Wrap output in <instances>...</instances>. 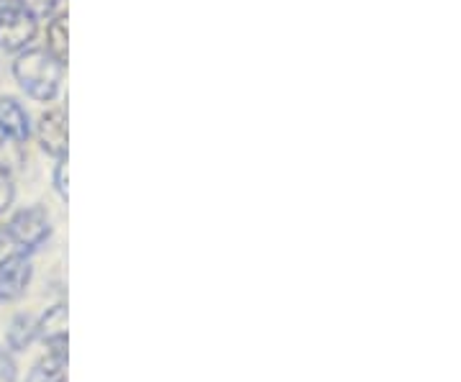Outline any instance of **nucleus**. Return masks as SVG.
I'll list each match as a JSON object with an SVG mask.
<instances>
[{"label": "nucleus", "instance_id": "nucleus-9", "mask_svg": "<svg viewBox=\"0 0 461 382\" xmlns=\"http://www.w3.org/2000/svg\"><path fill=\"white\" fill-rule=\"evenodd\" d=\"M36 341V318L29 316V314H18L11 326H8V333H5V344L11 351H26Z\"/></svg>", "mask_w": 461, "mask_h": 382}, {"label": "nucleus", "instance_id": "nucleus-15", "mask_svg": "<svg viewBox=\"0 0 461 382\" xmlns=\"http://www.w3.org/2000/svg\"><path fill=\"white\" fill-rule=\"evenodd\" d=\"M0 250H3V233H0Z\"/></svg>", "mask_w": 461, "mask_h": 382}, {"label": "nucleus", "instance_id": "nucleus-1", "mask_svg": "<svg viewBox=\"0 0 461 382\" xmlns=\"http://www.w3.org/2000/svg\"><path fill=\"white\" fill-rule=\"evenodd\" d=\"M65 65H59L47 50H23L14 62V77L21 90L33 100L50 103L57 98Z\"/></svg>", "mask_w": 461, "mask_h": 382}, {"label": "nucleus", "instance_id": "nucleus-14", "mask_svg": "<svg viewBox=\"0 0 461 382\" xmlns=\"http://www.w3.org/2000/svg\"><path fill=\"white\" fill-rule=\"evenodd\" d=\"M16 377L18 367L14 354H11V350H3L0 347V382H16Z\"/></svg>", "mask_w": 461, "mask_h": 382}, {"label": "nucleus", "instance_id": "nucleus-13", "mask_svg": "<svg viewBox=\"0 0 461 382\" xmlns=\"http://www.w3.org/2000/svg\"><path fill=\"white\" fill-rule=\"evenodd\" d=\"M69 162H67V154L65 157H59L57 159V165H54V190L59 193V198L67 200L69 198Z\"/></svg>", "mask_w": 461, "mask_h": 382}, {"label": "nucleus", "instance_id": "nucleus-10", "mask_svg": "<svg viewBox=\"0 0 461 382\" xmlns=\"http://www.w3.org/2000/svg\"><path fill=\"white\" fill-rule=\"evenodd\" d=\"M47 51H50L59 65H67V54H69V26H67V14L51 16L50 29H47Z\"/></svg>", "mask_w": 461, "mask_h": 382}, {"label": "nucleus", "instance_id": "nucleus-2", "mask_svg": "<svg viewBox=\"0 0 461 382\" xmlns=\"http://www.w3.org/2000/svg\"><path fill=\"white\" fill-rule=\"evenodd\" d=\"M18 251L32 254L39 247H44L51 236V218L41 205H29L23 211H18L5 223V233H3Z\"/></svg>", "mask_w": 461, "mask_h": 382}, {"label": "nucleus", "instance_id": "nucleus-4", "mask_svg": "<svg viewBox=\"0 0 461 382\" xmlns=\"http://www.w3.org/2000/svg\"><path fill=\"white\" fill-rule=\"evenodd\" d=\"M33 277L32 257L14 251L0 262V303H16L26 296Z\"/></svg>", "mask_w": 461, "mask_h": 382}, {"label": "nucleus", "instance_id": "nucleus-6", "mask_svg": "<svg viewBox=\"0 0 461 382\" xmlns=\"http://www.w3.org/2000/svg\"><path fill=\"white\" fill-rule=\"evenodd\" d=\"M36 339H41L50 351H67V305L57 303L36 321Z\"/></svg>", "mask_w": 461, "mask_h": 382}, {"label": "nucleus", "instance_id": "nucleus-12", "mask_svg": "<svg viewBox=\"0 0 461 382\" xmlns=\"http://www.w3.org/2000/svg\"><path fill=\"white\" fill-rule=\"evenodd\" d=\"M16 198V183L11 175V167L0 165V214H5Z\"/></svg>", "mask_w": 461, "mask_h": 382}, {"label": "nucleus", "instance_id": "nucleus-11", "mask_svg": "<svg viewBox=\"0 0 461 382\" xmlns=\"http://www.w3.org/2000/svg\"><path fill=\"white\" fill-rule=\"evenodd\" d=\"M14 5L23 8L26 14H32V16L39 21V18L54 16V11H57L59 0H14Z\"/></svg>", "mask_w": 461, "mask_h": 382}, {"label": "nucleus", "instance_id": "nucleus-7", "mask_svg": "<svg viewBox=\"0 0 461 382\" xmlns=\"http://www.w3.org/2000/svg\"><path fill=\"white\" fill-rule=\"evenodd\" d=\"M0 132L16 144H23L32 136L29 114L16 98H0Z\"/></svg>", "mask_w": 461, "mask_h": 382}, {"label": "nucleus", "instance_id": "nucleus-8", "mask_svg": "<svg viewBox=\"0 0 461 382\" xmlns=\"http://www.w3.org/2000/svg\"><path fill=\"white\" fill-rule=\"evenodd\" d=\"M26 382H67V351H50L39 359Z\"/></svg>", "mask_w": 461, "mask_h": 382}, {"label": "nucleus", "instance_id": "nucleus-3", "mask_svg": "<svg viewBox=\"0 0 461 382\" xmlns=\"http://www.w3.org/2000/svg\"><path fill=\"white\" fill-rule=\"evenodd\" d=\"M39 32V23L32 14H26L18 5H3L0 8V50L23 51L33 41Z\"/></svg>", "mask_w": 461, "mask_h": 382}, {"label": "nucleus", "instance_id": "nucleus-5", "mask_svg": "<svg viewBox=\"0 0 461 382\" xmlns=\"http://www.w3.org/2000/svg\"><path fill=\"white\" fill-rule=\"evenodd\" d=\"M36 139H39L41 150L47 151L50 157H54V159L65 157L69 132H67V111L62 105L51 108V111H47L44 116L39 118Z\"/></svg>", "mask_w": 461, "mask_h": 382}]
</instances>
